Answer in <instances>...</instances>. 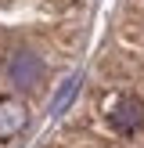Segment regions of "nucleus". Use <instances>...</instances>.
Listing matches in <instances>:
<instances>
[{"label": "nucleus", "mask_w": 144, "mask_h": 148, "mask_svg": "<svg viewBox=\"0 0 144 148\" xmlns=\"http://www.w3.org/2000/svg\"><path fill=\"white\" fill-rule=\"evenodd\" d=\"M94 0H0V148H33L79 76Z\"/></svg>", "instance_id": "f257e3e1"}, {"label": "nucleus", "mask_w": 144, "mask_h": 148, "mask_svg": "<svg viewBox=\"0 0 144 148\" xmlns=\"http://www.w3.org/2000/svg\"><path fill=\"white\" fill-rule=\"evenodd\" d=\"M33 148H144V0H119L69 105Z\"/></svg>", "instance_id": "f03ea898"}]
</instances>
